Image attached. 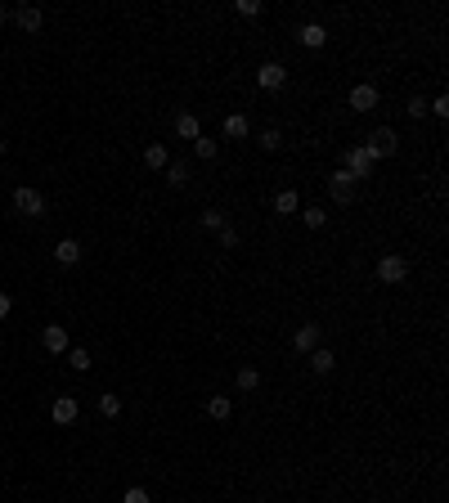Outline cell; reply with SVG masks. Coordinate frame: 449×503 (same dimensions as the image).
Here are the masks:
<instances>
[{"label":"cell","mask_w":449,"mask_h":503,"mask_svg":"<svg viewBox=\"0 0 449 503\" xmlns=\"http://www.w3.org/2000/svg\"><path fill=\"white\" fill-rule=\"evenodd\" d=\"M301 225H306V229H324V225H328V212H324V207H301Z\"/></svg>","instance_id":"obj_23"},{"label":"cell","mask_w":449,"mask_h":503,"mask_svg":"<svg viewBox=\"0 0 449 503\" xmlns=\"http://www.w3.org/2000/svg\"><path fill=\"white\" fill-rule=\"evenodd\" d=\"M9 18H14L23 32H41V23H45V14H41V9H36V5H18V9H14V14H9Z\"/></svg>","instance_id":"obj_12"},{"label":"cell","mask_w":449,"mask_h":503,"mask_svg":"<svg viewBox=\"0 0 449 503\" xmlns=\"http://www.w3.org/2000/svg\"><path fill=\"white\" fill-rule=\"evenodd\" d=\"M297 41L306 45V50H324V45H328V28H324V23H301Z\"/></svg>","instance_id":"obj_9"},{"label":"cell","mask_w":449,"mask_h":503,"mask_svg":"<svg viewBox=\"0 0 449 503\" xmlns=\"http://www.w3.org/2000/svg\"><path fill=\"white\" fill-rule=\"evenodd\" d=\"M234 14H238V18H261V14H265V5H261V0H238Z\"/></svg>","instance_id":"obj_26"},{"label":"cell","mask_w":449,"mask_h":503,"mask_svg":"<svg viewBox=\"0 0 449 503\" xmlns=\"http://www.w3.org/2000/svg\"><path fill=\"white\" fill-rule=\"evenodd\" d=\"M0 157H5V140H0Z\"/></svg>","instance_id":"obj_35"},{"label":"cell","mask_w":449,"mask_h":503,"mask_svg":"<svg viewBox=\"0 0 449 503\" xmlns=\"http://www.w3.org/2000/svg\"><path fill=\"white\" fill-rule=\"evenodd\" d=\"M319 337H324L319 324H301L297 333H293V346H297L301 355H310V351H319Z\"/></svg>","instance_id":"obj_11"},{"label":"cell","mask_w":449,"mask_h":503,"mask_svg":"<svg viewBox=\"0 0 449 503\" xmlns=\"http://www.w3.org/2000/svg\"><path fill=\"white\" fill-rule=\"evenodd\" d=\"M5 23H9V9H5V5H0V28H5Z\"/></svg>","instance_id":"obj_34"},{"label":"cell","mask_w":449,"mask_h":503,"mask_svg":"<svg viewBox=\"0 0 449 503\" xmlns=\"http://www.w3.org/2000/svg\"><path fill=\"white\" fill-rule=\"evenodd\" d=\"M176 135H180V140H198V135H202V126H198V117H193V113H180L176 117Z\"/></svg>","instance_id":"obj_18"},{"label":"cell","mask_w":449,"mask_h":503,"mask_svg":"<svg viewBox=\"0 0 449 503\" xmlns=\"http://www.w3.org/2000/svg\"><path fill=\"white\" fill-rule=\"evenodd\" d=\"M77 413H81L77 396H54V404H50V418H54L59 427H72V423H77Z\"/></svg>","instance_id":"obj_8"},{"label":"cell","mask_w":449,"mask_h":503,"mask_svg":"<svg viewBox=\"0 0 449 503\" xmlns=\"http://www.w3.org/2000/svg\"><path fill=\"white\" fill-rule=\"evenodd\" d=\"M216 153H221V144H216L211 135H198V140H193V157H198V162H216Z\"/></svg>","instance_id":"obj_19"},{"label":"cell","mask_w":449,"mask_h":503,"mask_svg":"<svg viewBox=\"0 0 449 503\" xmlns=\"http://www.w3.org/2000/svg\"><path fill=\"white\" fill-rule=\"evenodd\" d=\"M310 369H314V373H333V369H337V355H333V351H324V346H319V351H310Z\"/></svg>","instance_id":"obj_22"},{"label":"cell","mask_w":449,"mask_h":503,"mask_svg":"<svg viewBox=\"0 0 449 503\" xmlns=\"http://www.w3.org/2000/svg\"><path fill=\"white\" fill-rule=\"evenodd\" d=\"M257 144H261V149H265V153H278V144H283V135H278L274 126H265V131L257 135Z\"/></svg>","instance_id":"obj_25"},{"label":"cell","mask_w":449,"mask_h":503,"mask_svg":"<svg viewBox=\"0 0 449 503\" xmlns=\"http://www.w3.org/2000/svg\"><path fill=\"white\" fill-rule=\"evenodd\" d=\"M238 243H242V234H238L234 225H225V229H221V248H225V252H234Z\"/></svg>","instance_id":"obj_29"},{"label":"cell","mask_w":449,"mask_h":503,"mask_svg":"<svg viewBox=\"0 0 449 503\" xmlns=\"http://www.w3.org/2000/svg\"><path fill=\"white\" fill-rule=\"evenodd\" d=\"M9 310H14V297H9V292H0V319H9Z\"/></svg>","instance_id":"obj_33"},{"label":"cell","mask_w":449,"mask_h":503,"mask_svg":"<svg viewBox=\"0 0 449 503\" xmlns=\"http://www.w3.org/2000/svg\"><path fill=\"white\" fill-rule=\"evenodd\" d=\"M99 413H104V418H117V413H121V396H99Z\"/></svg>","instance_id":"obj_28"},{"label":"cell","mask_w":449,"mask_h":503,"mask_svg":"<svg viewBox=\"0 0 449 503\" xmlns=\"http://www.w3.org/2000/svg\"><path fill=\"white\" fill-rule=\"evenodd\" d=\"M364 149H369L373 162H382V157H395V153H400V135H395L391 126H378V131L369 135V144H364Z\"/></svg>","instance_id":"obj_2"},{"label":"cell","mask_w":449,"mask_h":503,"mask_svg":"<svg viewBox=\"0 0 449 503\" xmlns=\"http://www.w3.org/2000/svg\"><path fill=\"white\" fill-rule=\"evenodd\" d=\"M166 185H171V189L189 185V162H185V157H171V162H166Z\"/></svg>","instance_id":"obj_16"},{"label":"cell","mask_w":449,"mask_h":503,"mask_svg":"<svg viewBox=\"0 0 449 503\" xmlns=\"http://www.w3.org/2000/svg\"><path fill=\"white\" fill-rule=\"evenodd\" d=\"M274 212H278V216H293V212H301V198H297L293 189H278V193H274Z\"/></svg>","instance_id":"obj_20"},{"label":"cell","mask_w":449,"mask_h":503,"mask_svg":"<svg viewBox=\"0 0 449 503\" xmlns=\"http://www.w3.org/2000/svg\"><path fill=\"white\" fill-rule=\"evenodd\" d=\"M257 387H261V369L242 364V369H238V391H257Z\"/></svg>","instance_id":"obj_24"},{"label":"cell","mask_w":449,"mask_h":503,"mask_svg":"<svg viewBox=\"0 0 449 503\" xmlns=\"http://www.w3.org/2000/svg\"><path fill=\"white\" fill-rule=\"evenodd\" d=\"M378 99H382L378 85H369V81H364V85H350V113H373Z\"/></svg>","instance_id":"obj_7"},{"label":"cell","mask_w":449,"mask_h":503,"mask_svg":"<svg viewBox=\"0 0 449 503\" xmlns=\"http://www.w3.org/2000/svg\"><path fill=\"white\" fill-rule=\"evenodd\" d=\"M166 162H171V149H166V144H144V166L149 171H166Z\"/></svg>","instance_id":"obj_13"},{"label":"cell","mask_w":449,"mask_h":503,"mask_svg":"<svg viewBox=\"0 0 449 503\" xmlns=\"http://www.w3.org/2000/svg\"><path fill=\"white\" fill-rule=\"evenodd\" d=\"M405 113L414 117V121H422V117H427V104H422V99H409V108H405Z\"/></svg>","instance_id":"obj_32"},{"label":"cell","mask_w":449,"mask_h":503,"mask_svg":"<svg viewBox=\"0 0 449 503\" xmlns=\"http://www.w3.org/2000/svg\"><path fill=\"white\" fill-rule=\"evenodd\" d=\"M373 166H378V162L369 157V149H364V144H350V149L342 153V171H346L350 180H369Z\"/></svg>","instance_id":"obj_1"},{"label":"cell","mask_w":449,"mask_h":503,"mask_svg":"<svg viewBox=\"0 0 449 503\" xmlns=\"http://www.w3.org/2000/svg\"><path fill=\"white\" fill-rule=\"evenodd\" d=\"M427 113H436V117H449V95H436V99L427 104Z\"/></svg>","instance_id":"obj_31"},{"label":"cell","mask_w":449,"mask_h":503,"mask_svg":"<svg viewBox=\"0 0 449 503\" xmlns=\"http://www.w3.org/2000/svg\"><path fill=\"white\" fill-rule=\"evenodd\" d=\"M121 503H153V499H149V490H144V485H130L126 495H121Z\"/></svg>","instance_id":"obj_30"},{"label":"cell","mask_w":449,"mask_h":503,"mask_svg":"<svg viewBox=\"0 0 449 503\" xmlns=\"http://www.w3.org/2000/svg\"><path fill=\"white\" fill-rule=\"evenodd\" d=\"M229 413H234V400L229 396H207V418L211 423H225Z\"/></svg>","instance_id":"obj_17"},{"label":"cell","mask_w":449,"mask_h":503,"mask_svg":"<svg viewBox=\"0 0 449 503\" xmlns=\"http://www.w3.org/2000/svg\"><path fill=\"white\" fill-rule=\"evenodd\" d=\"M198 225H202V229H211V234H221V229L229 225V216L221 212V207H207V212L198 216Z\"/></svg>","instance_id":"obj_21"},{"label":"cell","mask_w":449,"mask_h":503,"mask_svg":"<svg viewBox=\"0 0 449 503\" xmlns=\"http://www.w3.org/2000/svg\"><path fill=\"white\" fill-rule=\"evenodd\" d=\"M378 279H382V284H405V279H409V261L400 252L378 256Z\"/></svg>","instance_id":"obj_3"},{"label":"cell","mask_w":449,"mask_h":503,"mask_svg":"<svg viewBox=\"0 0 449 503\" xmlns=\"http://www.w3.org/2000/svg\"><path fill=\"white\" fill-rule=\"evenodd\" d=\"M328 193H333V202H337V207H350V198H355V180H350L346 171L337 166L333 176H328Z\"/></svg>","instance_id":"obj_6"},{"label":"cell","mask_w":449,"mask_h":503,"mask_svg":"<svg viewBox=\"0 0 449 503\" xmlns=\"http://www.w3.org/2000/svg\"><path fill=\"white\" fill-rule=\"evenodd\" d=\"M41 346L50 351V355H63V351H72V341H68V328H63V324H45V333H41Z\"/></svg>","instance_id":"obj_10"},{"label":"cell","mask_w":449,"mask_h":503,"mask_svg":"<svg viewBox=\"0 0 449 503\" xmlns=\"http://www.w3.org/2000/svg\"><path fill=\"white\" fill-rule=\"evenodd\" d=\"M68 364H72V369H77V373H86V369H90V364H94V360H90V351H81V346H72V351H68Z\"/></svg>","instance_id":"obj_27"},{"label":"cell","mask_w":449,"mask_h":503,"mask_svg":"<svg viewBox=\"0 0 449 503\" xmlns=\"http://www.w3.org/2000/svg\"><path fill=\"white\" fill-rule=\"evenodd\" d=\"M54 261H59V265H77V261H81V243H77V238H59V243H54Z\"/></svg>","instance_id":"obj_14"},{"label":"cell","mask_w":449,"mask_h":503,"mask_svg":"<svg viewBox=\"0 0 449 503\" xmlns=\"http://www.w3.org/2000/svg\"><path fill=\"white\" fill-rule=\"evenodd\" d=\"M247 135H252L247 113H229V117H225V140H247Z\"/></svg>","instance_id":"obj_15"},{"label":"cell","mask_w":449,"mask_h":503,"mask_svg":"<svg viewBox=\"0 0 449 503\" xmlns=\"http://www.w3.org/2000/svg\"><path fill=\"white\" fill-rule=\"evenodd\" d=\"M14 207H18L23 216L36 220V216H45V193L32 189V185H18V189H14Z\"/></svg>","instance_id":"obj_4"},{"label":"cell","mask_w":449,"mask_h":503,"mask_svg":"<svg viewBox=\"0 0 449 503\" xmlns=\"http://www.w3.org/2000/svg\"><path fill=\"white\" fill-rule=\"evenodd\" d=\"M257 85H261V90H283V85H288V68L278 63V59H265V63L257 68Z\"/></svg>","instance_id":"obj_5"}]
</instances>
